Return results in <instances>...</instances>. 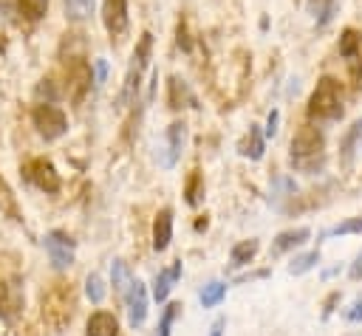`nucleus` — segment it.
Masks as SVG:
<instances>
[{"mask_svg": "<svg viewBox=\"0 0 362 336\" xmlns=\"http://www.w3.org/2000/svg\"><path fill=\"white\" fill-rule=\"evenodd\" d=\"M322 161H325V136L317 127L303 124L291 138V164H294V169L311 175L322 167Z\"/></svg>", "mask_w": 362, "mask_h": 336, "instance_id": "1", "label": "nucleus"}, {"mask_svg": "<svg viewBox=\"0 0 362 336\" xmlns=\"http://www.w3.org/2000/svg\"><path fill=\"white\" fill-rule=\"evenodd\" d=\"M342 85L334 76H322L308 99V116L317 121H337L342 119Z\"/></svg>", "mask_w": 362, "mask_h": 336, "instance_id": "2", "label": "nucleus"}, {"mask_svg": "<svg viewBox=\"0 0 362 336\" xmlns=\"http://www.w3.org/2000/svg\"><path fill=\"white\" fill-rule=\"evenodd\" d=\"M150 54H153V34L144 31L139 45H136V51H133V56H130V65H127V73H124V85H122V93L116 99L119 110H124L130 102H136L139 88H141V76H144V71L150 65Z\"/></svg>", "mask_w": 362, "mask_h": 336, "instance_id": "3", "label": "nucleus"}, {"mask_svg": "<svg viewBox=\"0 0 362 336\" xmlns=\"http://www.w3.org/2000/svg\"><path fill=\"white\" fill-rule=\"evenodd\" d=\"M31 121L37 127V133L45 138V141H54L59 136L68 133V116L54 104V102H40L34 110H31Z\"/></svg>", "mask_w": 362, "mask_h": 336, "instance_id": "4", "label": "nucleus"}, {"mask_svg": "<svg viewBox=\"0 0 362 336\" xmlns=\"http://www.w3.org/2000/svg\"><path fill=\"white\" fill-rule=\"evenodd\" d=\"M71 316H74V296H71V288L57 285L48 296H42V319H45L51 328H62L65 322H71Z\"/></svg>", "mask_w": 362, "mask_h": 336, "instance_id": "5", "label": "nucleus"}, {"mask_svg": "<svg viewBox=\"0 0 362 336\" xmlns=\"http://www.w3.org/2000/svg\"><path fill=\"white\" fill-rule=\"evenodd\" d=\"M42 246H45V254H48V260H51V265H54L57 271H65V268L74 263L76 243L71 240L68 232H62V229L48 232V234L42 237Z\"/></svg>", "mask_w": 362, "mask_h": 336, "instance_id": "6", "label": "nucleus"}, {"mask_svg": "<svg viewBox=\"0 0 362 336\" xmlns=\"http://www.w3.org/2000/svg\"><path fill=\"white\" fill-rule=\"evenodd\" d=\"M23 172H25V178H28L40 192H45V195H57L59 186H62L59 172H57V167H54L48 158H31V161L23 167Z\"/></svg>", "mask_w": 362, "mask_h": 336, "instance_id": "7", "label": "nucleus"}, {"mask_svg": "<svg viewBox=\"0 0 362 336\" xmlns=\"http://www.w3.org/2000/svg\"><path fill=\"white\" fill-rule=\"evenodd\" d=\"M102 23L110 34V40L124 37L130 17H127V0H102Z\"/></svg>", "mask_w": 362, "mask_h": 336, "instance_id": "8", "label": "nucleus"}, {"mask_svg": "<svg viewBox=\"0 0 362 336\" xmlns=\"http://www.w3.org/2000/svg\"><path fill=\"white\" fill-rule=\"evenodd\" d=\"M184 141H187V124L184 121H173L164 133V152H161V167L164 169H173L181 158V150H184Z\"/></svg>", "mask_w": 362, "mask_h": 336, "instance_id": "9", "label": "nucleus"}, {"mask_svg": "<svg viewBox=\"0 0 362 336\" xmlns=\"http://www.w3.org/2000/svg\"><path fill=\"white\" fill-rule=\"evenodd\" d=\"M122 299H124V308H127L130 328L144 325V319H147V288H144V282L141 280H133V285L127 288V294Z\"/></svg>", "mask_w": 362, "mask_h": 336, "instance_id": "10", "label": "nucleus"}, {"mask_svg": "<svg viewBox=\"0 0 362 336\" xmlns=\"http://www.w3.org/2000/svg\"><path fill=\"white\" fill-rule=\"evenodd\" d=\"M90 82H93L90 79V65L85 59H76V62L68 65V93H71L74 102H79L88 93Z\"/></svg>", "mask_w": 362, "mask_h": 336, "instance_id": "11", "label": "nucleus"}, {"mask_svg": "<svg viewBox=\"0 0 362 336\" xmlns=\"http://www.w3.org/2000/svg\"><path fill=\"white\" fill-rule=\"evenodd\" d=\"M20 308H23V291H20V285L14 280L11 282L0 280V316L6 322H14L17 313H20Z\"/></svg>", "mask_w": 362, "mask_h": 336, "instance_id": "12", "label": "nucleus"}, {"mask_svg": "<svg viewBox=\"0 0 362 336\" xmlns=\"http://www.w3.org/2000/svg\"><path fill=\"white\" fill-rule=\"evenodd\" d=\"M170 240H173V209L164 206L153 220V248L156 251H167Z\"/></svg>", "mask_w": 362, "mask_h": 336, "instance_id": "13", "label": "nucleus"}, {"mask_svg": "<svg viewBox=\"0 0 362 336\" xmlns=\"http://www.w3.org/2000/svg\"><path fill=\"white\" fill-rule=\"evenodd\" d=\"M167 90H170V107L173 110H181V107H198V99L195 93L189 90V85L178 76H170L167 79Z\"/></svg>", "mask_w": 362, "mask_h": 336, "instance_id": "14", "label": "nucleus"}, {"mask_svg": "<svg viewBox=\"0 0 362 336\" xmlns=\"http://www.w3.org/2000/svg\"><path fill=\"white\" fill-rule=\"evenodd\" d=\"M362 152V119L348 127V133L339 141V158L342 164H354V158Z\"/></svg>", "mask_w": 362, "mask_h": 336, "instance_id": "15", "label": "nucleus"}, {"mask_svg": "<svg viewBox=\"0 0 362 336\" xmlns=\"http://www.w3.org/2000/svg\"><path fill=\"white\" fill-rule=\"evenodd\" d=\"M85 333H88V336H119V322H116L113 313L96 311V313H90V319L85 322Z\"/></svg>", "mask_w": 362, "mask_h": 336, "instance_id": "16", "label": "nucleus"}, {"mask_svg": "<svg viewBox=\"0 0 362 336\" xmlns=\"http://www.w3.org/2000/svg\"><path fill=\"white\" fill-rule=\"evenodd\" d=\"M238 150H240V155H246V158H252V161H260V158H263L266 136L260 133V127H257V124H249V130H246V136L240 138Z\"/></svg>", "mask_w": 362, "mask_h": 336, "instance_id": "17", "label": "nucleus"}, {"mask_svg": "<svg viewBox=\"0 0 362 336\" xmlns=\"http://www.w3.org/2000/svg\"><path fill=\"white\" fill-rule=\"evenodd\" d=\"M308 237H311V229H308V226L286 229V232H280V234L274 237V243H272V254H283V251H288V248H297V246H303Z\"/></svg>", "mask_w": 362, "mask_h": 336, "instance_id": "18", "label": "nucleus"}, {"mask_svg": "<svg viewBox=\"0 0 362 336\" xmlns=\"http://www.w3.org/2000/svg\"><path fill=\"white\" fill-rule=\"evenodd\" d=\"M178 277H181V260H175L170 268H164V271L156 274V285H153L156 302H164V299L170 296V291H173V285H175Z\"/></svg>", "mask_w": 362, "mask_h": 336, "instance_id": "19", "label": "nucleus"}, {"mask_svg": "<svg viewBox=\"0 0 362 336\" xmlns=\"http://www.w3.org/2000/svg\"><path fill=\"white\" fill-rule=\"evenodd\" d=\"M257 251H260V240H255V237L240 240V243H235V246H232V251H229V265H232V268L249 265V263L255 260V254H257Z\"/></svg>", "mask_w": 362, "mask_h": 336, "instance_id": "20", "label": "nucleus"}, {"mask_svg": "<svg viewBox=\"0 0 362 336\" xmlns=\"http://www.w3.org/2000/svg\"><path fill=\"white\" fill-rule=\"evenodd\" d=\"M305 8L308 14L314 17V23L322 28L331 23V17L337 14V0H305Z\"/></svg>", "mask_w": 362, "mask_h": 336, "instance_id": "21", "label": "nucleus"}, {"mask_svg": "<svg viewBox=\"0 0 362 336\" xmlns=\"http://www.w3.org/2000/svg\"><path fill=\"white\" fill-rule=\"evenodd\" d=\"M110 280H113V291L119 294V296H124L127 294V288L133 285V274L127 271V265L122 263V260H113V268H110Z\"/></svg>", "mask_w": 362, "mask_h": 336, "instance_id": "22", "label": "nucleus"}, {"mask_svg": "<svg viewBox=\"0 0 362 336\" xmlns=\"http://www.w3.org/2000/svg\"><path fill=\"white\" fill-rule=\"evenodd\" d=\"M359 48H362V34L356 28H345L342 37H339V54L345 59H354L359 54Z\"/></svg>", "mask_w": 362, "mask_h": 336, "instance_id": "23", "label": "nucleus"}, {"mask_svg": "<svg viewBox=\"0 0 362 336\" xmlns=\"http://www.w3.org/2000/svg\"><path fill=\"white\" fill-rule=\"evenodd\" d=\"M93 6H96V0H65V14H68V20L82 23L93 14Z\"/></svg>", "mask_w": 362, "mask_h": 336, "instance_id": "24", "label": "nucleus"}, {"mask_svg": "<svg viewBox=\"0 0 362 336\" xmlns=\"http://www.w3.org/2000/svg\"><path fill=\"white\" fill-rule=\"evenodd\" d=\"M17 8H20V14H23L28 23H37V20L45 17L48 0H17Z\"/></svg>", "mask_w": 362, "mask_h": 336, "instance_id": "25", "label": "nucleus"}, {"mask_svg": "<svg viewBox=\"0 0 362 336\" xmlns=\"http://www.w3.org/2000/svg\"><path fill=\"white\" fill-rule=\"evenodd\" d=\"M184 195H187V203H189V206H198V203L204 200V178H201L198 169H192V175L187 178Z\"/></svg>", "mask_w": 362, "mask_h": 336, "instance_id": "26", "label": "nucleus"}, {"mask_svg": "<svg viewBox=\"0 0 362 336\" xmlns=\"http://www.w3.org/2000/svg\"><path fill=\"white\" fill-rule=\"evenodd\" d=\"M226 296V282H209V285H204V291H201V305L204 308H215L221 299Z\"/></svg>", "mask_w": 362, "mask_h": 336, "instance_id": "27", "label": "nucleus"}, {"mask_svg": "<svg viewBox=\"0 0 362 336\" xmlns=\"http://www.w3.org/2000/svg\"><path fill=\"white\" fill-rule=\"evenodd\" d=\"M320 263V251L314 248V251H305V254H300V257H294L291 260V265H288V274H305V271H311L314 265Z\"/></svg>", "mask_w": 362, "mask_h": 336, "instance_id": "28", "label": "nucleus"}, {"mask_svg": "<svg viewBox=\"0 0 362 336\" xmlns=\"http://www.w3.org/2000/svg\"><path fill=\"white\" fill-rule=\"evenodd\" d=\"M359 232H362V217H348V220H342V223H337V226L325 229V232H322V237H339V234H359Z\"/></svg>", "mask_w": 362, "mask_h": 336, "instance_id": "29", "label": "nucleus"}, {"mask_svg": "<svg viewBox=\"0 0 362 336\" xmlns=\"http://www.w3.org/2000/svg\"><path fill=\"white\" fill-rule=\"evenodd\" d=\"M85 294H88V299L90 302H102L105 299V280L99 277V274H88V280H85Z\"/></svg>", "mask_w": 362, "mask_h": 336, "instance_id": "30", "label": "nucleus"}, {"mask_svg": "<svg viewBox=\"0 0 362 336\" xmlns=\"http://www.w3.org/2000/svg\"><path fill=\"white\" fill-rule=\"evenodd\" d=\"M178 311H181V305H178V302H170V305L164 308L161 322H158V333H156V336H170V328H173V322H175Z\"/></svg>", "mask_w": 362, "mask_h": 336, "instance_id": "31", "label": "nucleus"}, {"mask_svg": "<svg viewBox=\"0 0 362 336\" xmlns=\"http://www.w3.org/2000/svg\"><path fill=\"white\" fill-rule=\"evenodd\" d=\"M294 181L291 178H286V175H277L274 178V192H272V200H280V198H291L294 195Z\"/></svg>", "mask_w": 362, "mask_h": 336, "instance_id": "32", "label": "nucleus"}, {"mask_svg": "<svg viewBox=\"0 0 362 336\" xmlns=\"http://www.w3.org/2000/svg\"><path fill=\"white\" fill-rule=\"evenodd\" d=\"M37 96H40V99L45 96V102H54V99H57V88L51 85V79H42V82L37 85Z\"/></svg>", "mask_w": 362, "mask_h": 336, "instance_id": "33", "label": "nucleus"}, {"mask_svg": "<svg viewBox=\"0 0 362 336\" xmlns=\"http://www.w3.org/2000/svg\"><path fill=\"white\" fill-rule=\"evenodd\" d=\"M93 73H96V76H93V85L99 88V85L107 79V62H105V59H96V62H93Z\"/></svg>", "mask_w": 362, "mask_h": 336, "instance_id": "34", "label": "nucleus"}, {"mask_svg": "<svg viewBox=\"0 0 362 336\" xmlns=\"http://www.w3.org/2000/svg\"><path fill=\"white\" fill-rule=\"evenodd\" d=\"M277 121H280V113H277V110H272V113H269V119H266V130H263V136H266V138H272V136L277 133Z\"/></svg>", "mask_w": 362, "mask_h": 336, "instance_id": "35", "label": "nucleus"}, {"mask_svg": "<svg viewBox=\"0 0 362 336\" xmlns=\"http://www.w3.org/2000/svg\"><path fill=\"white\" fill-rule=\"evenodd\" d=\"M345 319H348V322H362V299H356V302L345 311Z\"/></svg>", "mask_w": 362, "mask_h": 336, "instance_id": "36", "label": "nucleus"}, {"mask_svg": "<svg viewBox=\"0 0 362 336\" xmlns=\"http://www.w3.org/2000/svg\"><path fill=\"white\" fill-rule=\"evenodd\" d=\"M348 274H351V280H362V251H359V254H356V260L351 263Z\"/></svg>", "mask_w": 362, "mask_h": 336, "instance_id": "37", "label": "nucleus"}, {"mask_svg": "<svg viewBox=\"0 0 362 336\" xmlns=\"http://www.w3.org/2000/svg\"><path fill=\"white\" fill-rule=\"evenodd\" d=\"M178 45H181L184 51H189V37H187V28H184V23H178Z\"/></svg>", "mask_w": 362, "mask_h": 336, "instance_id": "38", "label": "nucleus"}, {"mask_svg": "<svg viewBox=\"0 0 362 336\" xmlns=\"http://www.w3.org/2000/svg\"><path fill=\"white\" fill-rule=\"evenodd\" d=\"M223 328H226V319H215L209 328V336H223Z\"/></svg>", "mask_w": 362, "mask_h": 336, "instance_id": "39", "label": "nucleus"}, {"mask_svg": "<svg viewBox=\"0 0 362 336\" xmlns=\"http://www.w3.org/2000/svg\"><path fill=\"white\" fill-rule=\"evenodd\" d=\"M356 85H359V90H362V65H359V71H356Z\"/></svg>", "mask_w": 362, "mask_h": 336, "instance_id": "40", "label": "nucleus"}]
</instances>
